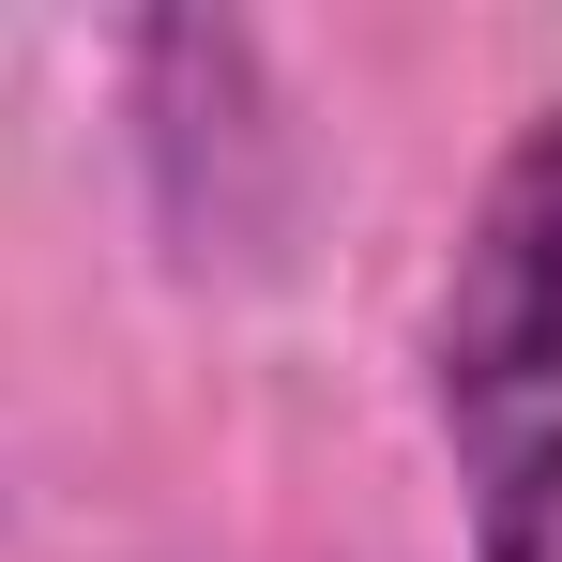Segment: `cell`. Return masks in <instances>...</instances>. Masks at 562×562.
<instances>
[{
  "label": "cell",
  "instance_id": "obj_1",
  "mask_svg": "<svg viewBox=\"0 0 562 562\" xmlns=\"http://www.w3.org/2000/svg\"><path fill=\"white\" fill-rule=\"evenodd\" d=\"M426 411L471 502V562H562V106H532L426 304Z\"/></svg>",
  "mask_w": 562,
  "mask_h": 562
}]
</instances>
